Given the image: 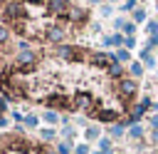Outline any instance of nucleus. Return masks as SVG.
<instances>
[{"instance_id": "nucleus-1", "label": "nucleus", "mask_w": 158, "mask_h": 154, "mask_svg": "<svg viewBox=\"0 0 158 154\" xmlns=\"http://www.w3.org/2000/svg\"><path fill=\"white\" fill-rule=\"evenodd\" d=\"M47 40H49V42H62V40H64V30L57 27V25L47 27Z\"/></svg>"}, {"instance_id": "nucleus-2", "label": "nucleus", "mask_w": 158, "mask_h": 154, "mask_svg": "<svg viewBox=\"0 0 158 154\" xmlns=\"http://www.w3.org/2000/svg\"><path fill=\"white\" fill-rule=\"evenodd\" d=\"M49 12H54V15H67L69 7H67L64 0H49Z\"/></svg>"}, {"instance_id": "nucleus-3", "label": "nucleus", "mask_w": 158, "mask_h": 154, "mask_svg": "<svg viewBox=\"0 0 158 154\" xmlns=\"http://www.w3.org/2000/svg\"><path fill=\"white\" fill-rule=\"evenodd\" d=\"M118 92H121L123 97H131V94L136 92V82H133V79H121V84H118Z\"/></svg>"}, {"instance_id": "nucleus-4", "label": "nucleus", "mask_w": 158, "mask_h": 154, "mask_svg": "<svg viewBox=\"0 0 158 154\" xmlns=\"http://www.w3.org/2000/svg\"><path fill=\"white\" fill-rule=\"evenodd\" d=\"M35 65V55L32 52H20V57H17V67H32Z\"/></svg>"}, {"instance_id": "nucleus-5", "label": "nucleus", "mask_w": 158, "mask_h": 154, "mask_svg": "<svg viewBox=\"0 0 158 154\" xmlns=\"http://www.w3.org/2000/svg\"><path fill=\"white\" fill-rule=\"evenodd\" d=\"M5 15H7V17H12V20H20V17H22V5L10 2V5H7V10H5Z\"/></svg>"}, {"instance_id": "nucleus-6", "label": "nucleus", "mask_w": 158, "mask_h": 154, "mask_svg": "<svg viewBox=\"0 0 158 154\" xmlns=\"http://www.w3.org/2000/svg\"><path fill=\"white\" fill-rule=\"evenodd\" d=\"M74 104H77V107H81V109H89V107L94 104V99H91V94H77Z\"/></svg>"}, {"instance_id": "nucleus-7", "label": "nucleus", "mask_w": 158, "mask_h": 154, "mask_svg": "<svg viewBox=\"0 0 158 154\" xmlns=\"http://www.w3.org/2000/svg\"><path fill=\"white\" fill-rule=\"evenodd\" d=\"M49 104H52V107H74L72 99H64V97H59V94H54V97L49 99Z\"/></svg>"}, {"instance_id": "nucleus-8", "label": "nucleus", "mask_w": 158, "mask_h": 154, "mask_svg": "<svg viewBox=\"0 0 158 154\" xmlns=\"http://www.w3.org/2000/svg\"><path fill=\"white\" fill-rule=\"evenodd\" d=\"M72 20H84V10H79V7H69V12H67Z\"/></svg>"}, {"instance_id": "nucleus-9", "label": "nucleus", "mask_w": 158, "mask_h": 154, "mask_svg": "<svg viewBox=\"0 0 158 154\" xmlns=\"http://www.w3.org/2000/svg\"><path fill=\"white\" fill-rule=\"evenodd\" d=\"M59 57L62 60H72L74 57V47H59Z\"/></svg>"}, {"instance_id": "nucleus-10", "label": "nucleus", "mask_w": 158, "mask_h": 154, "mask_svg": "<svg viewBox=\"0 0 158 154\" xmlns=\"http://www.w3.org/2000/svg\"><path fill=\"white\" fill-rule=\"evenodd\" d=\"M141 60H143L148 67H153V57H151V50H148V47H143V52H141Z\"/></svg>"}, {"instance_id": "nucleus-11", "label": "nucleus", "mask_w": 158, "mask_h": 154, "mask_svg": "<svg viewBox=\"0 0 158 154\" xmlns=\"http://www.w3.org/2000/svg\"><path fill=\"white\" fill-rule=\"evenodd\" d=\"M99 119H104V122H114V119H116V112H111V109L106 112V109H104V112H99Z\"/></svg>"}, {"instance_id": "nucleus-12", "label": "nucleus", "mask_w": 158, "mask_h": 154, "mask_svg": "<svg viewBox=\"0 0 158 154\" xmlns=\"http://www.w3.org/2000/svg\"><path fill=\"white\" fill-rule=\"evenodd\" d=\"M141 134H143V129H141L138 124H131V129H128V137H133V139H138Z\"/></svg>"}, {"instance_id": "nucleus-13", "label": "nucleus", "mask_w": 158, "mask_h": 154, "mask_svg": "<svg viewBox=\"0 0 158 154\" xmlns=\"http://www.w3.org/2000/svg\"><path fill=\"white\" fill-rule=\"evenodd\" d=\"M106 45H123V37L121 35H111V37H106Z\"/></svg>"}, {"instance_id": "nucleus-14", "label": "nucleus", "mask_w": 158, "mask_h": 154, "mask_svg": "<svg viewBox=\"0 0 158 154\" xmlns=\"http://www.w3.org/2000/svg\"><path fill=\"white\" fill-rule=\"evenodd\" d=\"M99 137V127H86V139H96Z\"/></svg>"}, {"instance_id": "nucleus-15", "label": "nucleus", "mask_w": 158, "mask_h": 154, "mask_svg": "<svg viewBox=\"0 0 158 154\" xmlns=\"http://www.w3.org/2000/svg\"><path fill=\"white\" fill-rule=\"evenodd\" d=\"M109 75H111V77H118V75H121V65H116V62H114V65L109 67Z\"/></svg>"}, {"instance_id": "nucleus-16", "label": "nucleus", "mask_w": 158, "mask_h": 154, "mask_svg": "<svg viewBox=\"0 0 158 154\" xmlns=\"http://www.w3.org/2000/svg\"><path fill=\"white\" fill-rule=\"evenodd\" d=\"M126 60H128V52L126 50H118L116 52V62H126Z\"/></svg>"}, {"instance_id": "nucleus-17", "label": "nucleus", "mask_w": 158, "mask_h": 154, "mask_svg": "<svg viewBox=\"0 0 158 154\" xmlns=\"http://www.w3.org/2000/svg\"><path fill=\"white\" fill-rule=\"evenodd\" d=\"M141 72H143V67H141L138 62H133V65H131V75H133V77H138Z\"/></svg>"}, {"instance_id": "nucleus-18", "label": "nucleus", "mask_w": 158, "mask_h": 154, "mask_svg": "<svg viewBox=\"0 0 158 154\" xmlns=\"http://www.w3.org/2000/svg\"><path fill=\"white\" fill-rule=\"evenodd\" d=\"M25 124H27V127H37V117H35V114H27V117H25Z\"/></svg>"}, {"instance_id": "nucleus-19", "label": "nucleus", "mask_w": 158, "mask_h": 154, "mask_svg": "<svg viewBox=\"0 0 158 154\" xmlns=\"http://www.w3.org/2000/svg\"><path fill=\"white\" fill-rule=\"evenodd\" d=\"M69 152H72V144L69 142H62L59 144V154H69Z\"/></svg>"}, {"instance_id": "nucleus-20", "label": "nucleus", "mask_w": 158, "mask_h": 154, "mask_svg": "<svg viewBox=\"0 0 158 154\" xmlns=\"http://www.w3.org/2000/svg\"><path fill=\"white\" fill-rule=\"evenodd\" d=\"M133 20H136V22H143V20H146V12H143V10H136V12H133Z\"/></svg>"}, {"instance_id": "nucleus-21", "label": "nucleus", "mask_w": 158, "mask_h": 154, "mask_svg": "<svg viewBox=\"0 0 158 154\" xmlns=\"http://www.w3.org/2000/svg\"><path fill=\"white\" fill-rule=\"evenodd\" d=\"M44 119H47L49 124H54V122H57V114H54V112L49 109V112H44Z\"/></svg>"}, {"instance_id": "nucleus-22", "label": "nucleus", "mask_w": 158, "mask_h": 154, "mask_svg": "<svg viewBox=\"0 0 158 154\" xmlns=\"http://www.w3.org/2000/svg\"><path fill=\"white\" fill-rule=\"evenodd\" d=\"M64 137H67V139H72V137H74V127H69V124H67V127H64Z\"/></svg>"}, {"instance_id": "nucleus-23", "label": "nucleus", "mask_w": 158, "mask_h": 154, "mask_svg": "<svg viewBox=\"0 0 158 154\" xmlns=\"http://www.w3.org/2000/svg\"><path fill=\"white\" fill-rule=\"evenodd\" d=\"M148 32L151 35H158V22H148Z\"/></svg>"}, {"instance_id": "nucleus-24", "label": "nucleus", "mask_w": 158, "mask_h": 154, "mask_svg": "<svg viewBox=\"0 0 158 154\" xmlns=\"http://www.w3.org/2000/svg\"><path fill=\"white\" fill-rule=\"evenodd\" d=\"M123 45H126V47H133L136 40H133V37H123Z\"/></svg>"}, {"instance_id": "nucleus-25", "label": "nucleus", "mask_w": 158, "mask_h": 154, "mask_svg": "<svg viewBox=\"0 0 158 154\" xmlns=\"http://www.w3.org/2000/svg\"><path fill=\"white\" fill-rule=\"evenodd\" d=\"M5 40H7V30H5V27H0V45H2Z\"/></svg>"}, {"instance_id": "nucleus-26", "label": "nucleus", "mask_w": 158, "mask_h": 154, "mask_svg": "<svg viewBox=\"0 0 158 154\" xmlns=\"http://www.w3.org/2000/svg\"><path fill=\"white\" fill-rule=\"evenodd\" d=\"M123 30H126V37H128V35H133V30H136V25H126Z\"/></svg>"}, {"instance_id": "nucleus-27", "label": "nucleus", "mask_w": 158, "mask_h": 154, "mask_svg": "<svg viewBox=\"0 0 158 154\" xmlns=\"http://www.w3.org/2000/svg\"><path fill=\"white\" fill-rule=\"evenodd\" d=\"M42 137H44V139H52V137H54V132H52V129H44V132H42Z\"/></svg>"}, {"instance_id": "nucleus-28", "label": "nucleus", "mask_w": 158, "mask_h": 154, "mask_svg": "<svg viewBox=\"0 0 158 154\" xmlns=\"http://www.w3.org/2000/svg\"><path fill=\"white\" fill-rule=\"evenodd\" d=\"M131 7H136V0H128V2H123V10H131Z\"/></svg>"}, {"instance_id": "nucleus-29", "label": "nucleus", "mask_w": 158, "mask_h": 154, "mask_svg": "<svg viewBox=\"0 0 158 154\" xmlns=\"http://www.w3.org/2000/svg\"><path fill=\"white\" fill-rule=\"evenodd\" d=\"M77 154H89V147H84V144H81V147H77Z\"/></svg>"}, {"instance_id": "nucleus-30", "label": "nucleus", "mask_w": 158, "mask_h": 154, "mask_svg": "<svg viewBox=\"0 0 158 154\" xmlns=\"http://www.w3.org/2000/svg\"><path fill=\"white\" fill-rule=\"evenodd\" d=\"M153 45H158V35H153V37H151V42H148V50H151Z\"/></svg>"}, {"instance_id": "nucleus-31", "label": "nucleus", "mask_w": 158, "mask_h": 154, "mask_svg": "<svg viewBox=\"0 0 158 154\" xmlns=\"http://www.w3.org/2000/svg\"><path fill=\"white\" fill-rule=\"evenodd\" d=\"M151 124H153V129H156V132H158V114H156V117H153V119H151Z\"/></svg>"}, {"instance_id": "nucleus-32", "label": "nucleus", "mask_w": 158, "mask_h": 154, "mask_svg": "<svg viewBox=\"0 0 158 154\" xmlns=\"http://www.w3.org/2000/svg\"><path fill=\"white\" fill-rule=\"evenodd\" d=\"M153 142H156V144H158V132H153Z\"/></svg>"}, {"instance_id": "nucleus-33", "label": "nucleus", "mask_w": 158, "mask_h": 154, "mask_svg": "<svg viewBox=\"0 0 158 154\" xmlns=\"http://www.w3.org/2000/svg\"><path fill=\"white\" fill-rule=\"evenodd\" d=\"M40 154H54V152H49V149H42V152H40Z\"/></svg>"}, {"instance_id": "nucleus-34", "label": "nucleus", "mask_w": 158, "mask_h": 154, "mask_svg": "<svg viewBox=\"0 0 158 154\" xmlns=\"http://www.w3.org/2000/svg\"><path fill=\"white\" fill-rule=\"evenodd\" d=\"M30 2H42V0H30Z\"/></svg>"}, {"instance_id": "nucleus-35", "label": "nucleus", "mask_w": 158, "mask_h": 154, "mask_svg": "<svg viewBox=\"0 0 158 154\" xmlns=\"http://www.w3.org/2000/svg\"><path fill=\"white\" fill-rule=\"evenodd\" d=\"M89 2H99V0H89Z\"/></svg>"}, {"instance_id": "nucleus-36", "label": "nucleus", "mask_w": 158, "mask_h": 154, "mask_svg": "<svg viewBox=\"0 0 158 154\" xmlns=\"http://www.w3.org/2000/svg\"><path fill=\"white\" fill-rule=\"evenodd\" d=\"M109 2H114V0H109Z\"/></svg>"}, {"instance_id": "nucleus-37", "label": "nucleus", "mask_w": 158, "mask_h": 154, "mask_svg": "<svg viewBox=\"0 0 158 154\" xmlns=\"http://www.w3.org/2000/svg\"><path fill=\"white\" fill-rule=\"evenodd\" d=\"M96 154H101V152H96Z\"/></svg>"}, {"instance_id": "nucleus-38", "label": "nucleus", "mask_w": 158, "mask_h": 154, "mask_svg": "<svg viewBox=\"0 0 158 154\" xmlns=\"http://www.w3.org/2000/svg\"><path fill=\"white\" fill-rule=\"evenodd\" d=\"M0 107H2V102H0Z\"/></svg>"}]
</instances>
